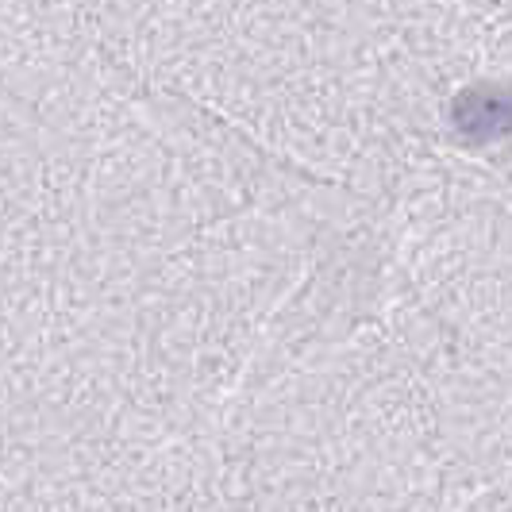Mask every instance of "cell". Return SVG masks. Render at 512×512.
<instances>
[{"label":"cell","instance_id":"cell-1","mask_svg":"<svg viewBox=\"0 0 512 512\" xmlns=\"http://www.w3.org/2000/svg\"><path fill=\"white\" fill-rule=\"evenodd\" d=\"M451 116H455V128L466 139L489 143V139L512 131V89L474 85V89H466L459 101L451 104Z\"/></svg>","mask_w":512,"mask_h":512}]
</instances>
